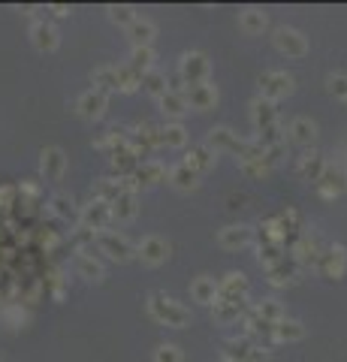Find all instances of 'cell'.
Masks as SVG:
<instances>
[{
  "instance_id": "44dd1931",
  "label": "cell",
  "mask_w": 347,
  "mask_h": 362,
  "mask_svg": "<svg viewBox=\"0 0 347 362\" xmlns=\"http://www.w3.org/2000/svg\"><path fill=\"white\" fill-rule=\"evenodd\" d=\"M73 266H76L79 275H81V278H88V281H103V278H106V269L100 266L91 254H76Z\"/></svg>"
},
{
  "instance_id": "e0dca14e",
  "label": "cell",
  "mask_w": 347,
  "mask_h": 362,
  "mask_svg": "<svg viewBox=\"0 0 347 362\" xmlns=\"http://www.w3.org/2000/svg\"><path fill=\"white\" fill-rule=\"evenodd\" d=\"M30 39H34V46L39 48V52H55L58 43H60L55 25H48V22H37L34 27H30Z\"/></svg>"
},
{
  "instance_id": "4316f807",
  "label": "cell",
  "mask_w": 347,
  "mask_h": 362,
  "mask_svg": "<svg viewBox=\"0 0 347 362\" xmlns=\"http://www.w3.org/2000/svg\"><path fill=\"white\" fill-rule=\"evenodd\" d=\"M130 69H133L136 76H145V73H151V67H155V48H133L130 52V64H127Z\"/></svg>"
},
{
  "instance_id": "30bf717a",
  "label": "cell",
  "mask_w": 347,
  "mask_h": 362,
  "mask_svg": "<svg viewBox=\"0 0 347 362\" xmlns=\"http://www.w3.org/2000/svg\"><path fill=\"white\" fill-rule=\"evenodd\" d=\"M64 169H67V157L60 148H43L39 154V173H43L48 181H60L64 178Z\"/></svg>"
},
{
  "instance_id": "83f0119b",
  "label": "cell",
  "mask_w": 347,
  "mask_h": 362,
  "mask_svg": "<svg viewBox=\"0 0 347 362\" xmlns=\"http://www.w3.org/2000/svg\"><path fill=\"white\" fill-rule=\"evenodd\" d=\"M218 241L223 248H242V245H248L251 241V229L248 227H223Z\"/></svg>"
},
{
  "instance_id": "7a4b0ae2",
  "label": "cell",
  "mask_w": 347,
  "mask_h": 362,
  "mask_svg": "<svg viewBox=\"0 0 347 362\" xmlns=\"http://www.w3.org/2000/svg\"><path fill=\"white\" fill-rule=\"evenodd\" d=\"M178 76L185 79V85H206L209 82V58L199 52H188L178 64Z\"/></svg>"
},
{
  "instance_id": "52a82bcc",
  "label": "cell",
  "mask_w": 347,
  "mask_h": 362,
  "mask_svg": "<svg viewBox=\"0 0 347 362\" xmlns=\"http://www.w3.org/2000/svg\"><path fill=\"white\" fill-rule=\"evenodd\" d=\"M97 245L103 254H109L112 260H118V263H127L130 257H133V248H130V241L124 236H115L109 233V229H103V233H97Z\"/></svg>"
},
{
  "instance_id": "7c38bea8",
  "label": "cell",
  "mask_w": 347,
  "mask_h": 362,
  "mask_svg": "<svg viewBox=\"0 0 347 362\" xmlns=\"http://www.w3.org/2000/svg\"><path fill=\"white\" fill-rule=\"evenodd\" d=\"M244 293H248V278H244L242 272H230V275H223V281L218 284V296L221 299L242 302L244 305Z\"/></svg>"
},
{
  "instance_id": "277c9868",
  "label": "cell",
  "mask_w": 347,
  "mask_h": 362,
  "mask_svg": "<svg viewBox=\"0 0 347 362\" xmlns=\"http://www.w3.org/2000/svg\"><path fill=\"white\" fill-rule=\"evenodd\" d=\"M314 187H317L320 196L335 199L339 194H344V190H347V173H344L341 166H329V163H326L323 173H320V178L314 181Z\"/></svg>"
},
{
  "instance_id": "f35d334b",
  "label": "cell",
  "mask_w": 347,
  "mask_h": 362,
  "mask_svg": "<svg viewBox=\"0 0 347 362\" xmlns=\"http://www.w3.org/2000/svg\"><path fill=\"white\" fill-rule=\"evenodd\" d=\"M48 208H52L58 217H64V220H76V217H79V215H76V208H73V203H70L67 196H52Z\"/></svg>"
},
{
  "instance_id": "8992f818",
  "label": "cell",
  "mask_w": 347,
  "mask_h": 362,
  "mask_svg": "<svg viewBox=\"0 0 347 362\" xmlns=\"http://www.w3.org/2000/svg\"><path fill=\"white\" fill-rule=\"evenodd\" d=\"M344 266H347V250L341 245H329V248L320 250V257H317L320 275H326V278H341Z\"/></svg>"
},
{
  "instance_id": "ffe728a7",
  "label": "cell",
  "mask_w": 347,
  "mask_h": 362,
  "mask_svg": "<svg viewBox=\"0 0 347 362\" xmlns=\"http://www.w3.org/2000/svg\"><path fill=\"white\" fill-rule=\"evenodd\" d=\"M211 314L214 320H221V323H236V320H242V302H230V299H214L211 305Z\"/></svg>"
},
{
  "instance_id": "4fadbf2b",
  "label": "cell",
  "mask_w": 347,
  "mask_h": 362,
  "mask_svg": "<svg viewBox=\"0 0 347 362\" xmlns=\"http://www.w3.org/2000/svg\"><path fill=\"white\" fill-rule=\"evenodd\" d=\"M185 103L188 109H199V112H206V109H211L214 103H218V90H214V85H193L185 90Z\"/></svg>"
},
{
  "instance_id": "d4e9b609",
  "label": "cell",
  "mask_w": 347,
  "mask_h": 362,
  "mask_svg": "<svg viewBox=\"0 0 347 362\" xmlns=\"http://www.w3.org/2000/svg\"><path fill=\"white\" fill-rule=\"evenodd\" d=\"M169 181H172V185H176L178 190H197V187H199V175L193 173V169H188L185 163H178V166L169 169Z\"/></svg>"
},
{
  "instance_id": "5bb4252c",
  "label": "cell",
  "mask_w": 347,
  "mask_h": 362,
  "mask_svg": "<svg viewBox=\"0 0 347 362\" xmlns=\"http://www.w3.org/2000/svg\"><path fill=\"white\" fill-rule=\"evenodd\" d=\"M251 115H254V124H257V130L263 133V130H272L278 127V112H275V103L272 100H254L251 103Z\"/></svg>"
},
{
  "instance_id": "b9f144b4",
  "label": "cell",
  "mask_w": 347,
  "mask_h": 362,
  "mask_svg": "<svg viewBox=\"0 0 347 362\" xmlns=\"http://www.w3.org/2000/svg\"><path fill=\"white\" fill-rule=\"evenodd\" d=\"M155 362H185V356H181L178 344H160L155 350Z\"/></svg>"
},
{
  "instance_id": "9c48e42d",
  "label": "cell",
  "mask_w": 347,
  "mask_h": 362,
  "mask_svg": "<svg viewBox=\"0 0 347 362\" xmlns=\"http://www.w3.org/2000/svg\"><path fill=\"white\" fill-rule=\"evenodd\" d=\"M169 241L166 239H160V236H148V239H142L139 241V248H136V254L142 257V263H148V266H160L163 260L169 257Z\"/></svg>"
},
{
  "instance_id": "3957f363",
  "label": "cell",
  "mask_w": 347,
  "mask_h": 362,
  "mask_svg": "<svg viewBox=\"0 0 347 362\" xmlns=\"http://www.w3.org/2000/svg\"><path fill=\"white\" fill-rule=\"evenodd\" d=\"M272 39H275V48H278L281 55H287V58H305L308 55V39H305L299 30H293V27H278Z\"/></svg>"
},
{
  "instance_id": "ee69618b",
  "label": "cell",
  "mask_w": 347,
  "mask_h": 362,
  "mask_svg": "<svg viewBox=\"0 0 347 362\" xmlns=\"http://www.w3.org/2000/svg\"><path fill=\"white\" fill-rule=\"evenodd\" d=\"M221 362H236V359H221Z\"/></svg>"
},
{
  "instance_id": "8d00e7d4",
  "label": "cell",
  "mask_w": 347,
  "mask_h": 362,
  "mask_svg": "<svg viewBox=\"0 0 347 362\" xmlns=\"http://www.w3.org/2000/svg\"><path fill=\"white\" fill-rule=\"evenodd\" d=\"M269 281H272V284H278V287L293 284V281H296V266H287V257H284L281 263H275L269 269Z\"/></svg>"
},
{
  "instance_id": "d6986e66",
  "label": "cell",
  "mask_w": 347,
  "mask_h": 362,
  "mask_svg": "<svg viewBox=\"0 0 347 362\" xmlns=\"http://www.w3.org/2000/svg\"><path fill=\"white\" fill-rule=\"evenodd\" d=\"M269 332H272V341H299V338L305 335V326L299 323V320L284 317L281 323L269 326Z\"/></svg>"
},
{
  "instance_id": "d590c367",
  "label": "cell",
  "mask_w": 347,
  "mask_h": 362,
  "mask_svg": "<svg viewBox=\"0 0 347 362\" xmlns=\"http://www.w3.org/2000/svg\"><path fill=\"white\" fill-rule=\"evenodd\" d=\"M160 106H163V112L172 115V118H178V115H185V112H188L185 94H176V90H166V94L160 97Z\"/></svg>"
},
{
  "instance_id": "f6af8a7d",
  "label": "cell",
  "mask_w": 347,
  "mask_h": 362,
  "mask_svg": "<svg viewBox=\"0 0 347 362\" xmlns=\"http://www.w3.org/2000/svg\"><path fill=\"white\" fill-rule=\"evenodd\" d=\"M344 103H347V100H344Z\"/></svg>"
},
{
  "instance_id": "2e32d148",
  "label": "cell",
  "mask_w": 347,
  "mask_h": 362,
  "mask_svg": "<svg viewBox=\"0 0 347 362\" xmlns=\"http://www.w3.org/2000/svg\"><path fill=\"white\" fill-rule=\"evenodd\" d=\"M287 133L296 145H314V139H317V124H314L311 118H293L290 121V127H287Z\"/></svg>"
},
{
  "instance_id": "603a6c76",
  "label": "cell",
  "mask_w": 347,
  "mask_h": 362,
  "mask_svg": "<svg viewBox=\"0 0 347 362\" xmlns=\"http://www.w3.org/2000/svg\"><path fill=\"white\" fill-rule=\"evenodd\" d=\"M251 314L257 317V320H263V323H266V326H275V323H281V320L287 317V314H284V308L278 305V302H272V299L260 302V305H254Z\"/></svg>"
},
{
  "instance_id": "9a60e30c",
  "label": "cell",
  "mask_w": 347,
  "mask_h": 362,
  "mask_svg": "<svg viewBox=\"0 0 347 362\" xmlns=\"http://www.w3.org/2000/svg\"><path fill=\"white\" fill-rule=\"evenodd\" d=\"M185 166L193 169L197 175H206L209 169H214V151L209 145H193L185 157Z\"/></svg>"
},
{
  "instance_id": "74e56055",
  "label": "cell",
  "mask_w": 347,
  "mask_h": 362,
  "mask_svg": "<svg viewBox=\"0 0 347 362\" xmlns=\"http://www.w3.org/2000/svg\"><path fill=\"white\" fill-rule=\"evenodd\" d=\"M109 18H112V22H115V25H124V27H130V25H133L136 22V9L133 6H109Z\"/></svg>"
},
{
  "instance_id": "1f68e13d",
  "label": "cell",
  "mask_w": 347,
  "mask_h": 362,
  "mask_svg": "<svg viewBox=\"0 0 347 362\" xmlns=\"http://www.w3.org/2000/svg\"><path fill=\"white\" fill-rule=\"evenodd\" d=\"M163 175H166V169H163L160 163H155V160H142V166L133 173V178L139 181H145V185H157V181H163Z\"/></svg>"
},
{
  "instance_id": "8fae6325",
  "label": "cell",
  "mask_w": 347,
  "mask_h": 362,
  "mask_svg": "<svg viewBox=\"0 0 347 362\" xmlns=\"http://www.w3.org/2000/svg\"><path fill=\"white\" fill-rule=\"evenodd\" d=\"M109 220H112V211H109V203H103V199H94V203L85 206V211H81V227L94 229V233H103L109 227Z\"/></svg>"
},
{
  "instance_id": "484cf974",
  "label": "cell",
  "mask_w": 347,
  "mask_h": 362,
  "mask_svg": "<svg viewBox=\"0 0 347 362\" xmlns=\"http://www.w3.org/2000/svg\"><path fill=\"white\" fill-rule=\"evenodd\" d=\"M190 293L199 305H214V299H218V284H214V278H197L190 287Z\"/></svg>"
},
{
  "instance_id": "836d02e7",
  "label": "cell",
  "mask_w": 347,
  "mask_h": 362,
  "mask_svg": "<svg viewBox=\"0 0 347 362\" xmlns=\"http://www.w3.org/2000/svg\"><path fill=\"white\" fill-rule=\"evenodd\" d=\"M320 245H317V241H314V239H302L299 241V245H296L293 248V257L296 260H299V263H314V266H317V257H320Z\"/></svg>"
},
{
  "instance_id": "f1b7e54d",
  "label": "cell",
  "mask_w": 347,
  "mask_h": 362,
  "mask_svg": "<svg viewBox=\"0 0 347 362\" xmlns=\"http://www.w3.org/2000/svg\"><path fill=\"white\" fill-rule=\"evenodd\" d=\"M266 15L260 13V9H244V13H239V27L244 30V34H263L266 30Z\"/></svg>"
},
{
  "instance_id": "60d3db41",
  "label": "cell",
  "mask_w": 347,
  "mask_h": 362,
  "mask_svg": "<svg viewBox=\"0 0 347 362\" xmlns=\"http://www.w3.org/2000/svg\"><path fill=\"white\" fill-rule=\"evenodd\" d=\"M284 260V248L281 245H260V263L272 269L275 263H281Z\"/></svg>"
},
{
  "instance_id": "7bdbcfd3",
  "label": "cell",
  "mask_w": 347,
  "mask_h": 362,
  "mask_svg": "<svg viewBox=\"0 0 347 362\" xmlns=\"http://www.w3.org/2000/svg\"><path fill=\"white\" fill-rule=\"evenodd\" d=\"M329 90H332L335 97L347 100V76H344V73H335V76H329Z\"/></svg>"
},
{
  "instance_id": "e575fe53",
  "label": "cell",
  "mask_w": 347,
  "mask_h": 362,
  "mask_svg": "<svg viewBox=\"0 0 347 362\" xmlns=\"http://www.w3.org/2000/svg\"><path fill=\"white\" fill-rule=\"evenodd\" d=\"M160 139H163V145H169V148H185L188 130L181 124H166V127H160Z\"/></svg>"
},
{
  "instance_id": "d6a6232c",
  "label": "cell",
  "mask_w": 347,
  "mask_h": 362,
  "mask_svg": "<svg viewBox=\"0 0 347 362\" xmlns=\"http://www.w3.org/2000/svg\"><path fill=\"white\" fill-rule=\"evenodd\" d=\"M139 85L145 88L148 94H155L157 100H160V97H163V94H166V90H169L166 76H163V73H157V69H151V73H145V76H142V79H139Z\"/></svg>"
},
{
  "instance_id": "ba28073f",
  "label": "cell",
  "mask_w": 347,
  "mask_h": 362,
  "mask_svg": "<svg viewBox=\"0 0 347 362\" xmlns=\"http://www.w3.org/2000/svg\"><path fill=\"white\" fill-rule=\"evenodd\" d=\"M260 90H263V100H278V97H287L290 90H293V76L287 73H263L260 76Z\"/></svg>"
},
{
  "instance_id": "ac0fdd59",
  "label": "cell",
  "mask_w": 347,
  "mask_h": 362,
  "mask_svg": "<svg viewBox=\"0 0 347 362\" xmlns=\"http://www.w3.org/2000/svg\"><path fill=\"white\" fill-rule=\"evenodd\" d=\"M155 34H157V27L151 25L148 18H136V22L127 27V36H130V43H133V48H148L155 43Z\"/></svg>"
},
{
  "instance_id": "ab89813d",
  "label": "cell",
  "mask_w": 347,
  "mask_h": 362,
  "mask_svg": "<svg viewBox=\"0 0 347 362\" xmlns=\"http://www.w3.org/2000/svg\"><path fill=\"white\" fill-rule=\"evenodd\" d=\"M139 79L130 67H118V90H124V94H130V90H136L139 88Z\"/></svg>"
},
{
  "instance_id": "cb8c5ba5",
  "label": "cell",
  "mask_w": 347,
  "mask_h": 362,
  "mask_svg": "<svg viewBox=\"0 0 347 362\" xmlns=\"http://www.w3.org/2000/svg\"><path fill=\"white\" fill-rule=\"evenodd\" d=\"M112 166H115V173L118 178H127V175H133L136 169H139V160L130 154L127 145L124 148H118V151H112Z\"/></svg>"
},
{
  "instance_id": "f546056e",
  "label": "cell",
  "mask_w": 347,
  "mask_h": 362,
  "mask_svg": "<svg viewBox=\"0 0 347 362\" xmlns=\"http://www.w3.org/2000/svg\"><path fill=\"white\" fill-rule=\"evenodd\" d=\"M112 211V217H118V220H133L136 217V196L133 194H121L115 203L109 206Z\"/></svg>"
},
{
  "instance_id": "4dcf8cb0",
  "label": "cell",
  "mask_w": 347,
  "mask_h": 362,
  "mask_svg": "<svg viewBox=\"0 0 347 362\" xmlns=\"http://www.w3.org/2000/svg\"><path fill=\"white\" fill-rule=\"evenodd\" d=\"M94 88L109 94V90H118V67H97L94 69Z\"/></svg>"
},
{
  "instance_id": "7402d4cb",
  "label": "cell",
  "mask_w": 347,
  "mask_h": 362,
  "mask_svg": "<svg viewBox=\"0 0 347 362\" xmlns=\"http://www.w3.org/2000/svg\"><path fill=\"white\" fill-rule=\"evenodd\" d=\"M323 160H320V154H314V151H308V154H302L299 157V163H296V173H299L305 181H317L320 178V173H323Z\"/></svg>"
},
{
  "instance_id": "6da1fadb",
  "label": "cell",
  "mask_w": 347,
  "mask_h": 362,
  "mask_svg": "<svg viewBox=\"0 0 347 362\" xmlns=\"http://www.w3.org/2000/svg\"><path fill=\"white\" fill-rule=\"evenodd\" d=\"M148 311H151V317H155V320H160V323H166V326H176V329L190 323V311L181 308L176 299H169L163 293H151Z\"/></svg>"
},
{
  "instance_id": "5b68a950",
  "label": "cell",
  "mask_w": 347,
  "mask_h": 362,
  "mask_svg": "<svg viewBox=\"0 0 347 362\" xmlns=\"http://www.w3.org/2000/svg\"><path fill=\"white\" fill-rule=\"evenodd\" d=\"M76 109H79L81 118H91V121L103 118L106 109H109V94H103V90H97V88H91V90H85V94L76 100Z\"/></svg>"
}]
</instances>
